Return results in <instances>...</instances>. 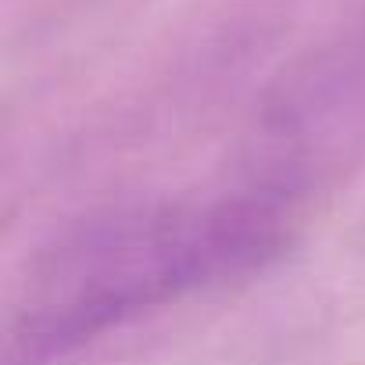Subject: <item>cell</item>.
Masks as SVG:
<instances>
[{
  "instance_id": "obj_1",
  "label": "cell",
  "mask_w": 365,
  "mask_h": 365,
  "mask_svg": "<svg viewBox=\"0 0 365 365\" xmlns=\"http://www.w3.org/2000/svg\"><path fill=\"white\" fill-rule=\"evenodd\" d=\"M294 212L247 190L133 201L58 230L26 265L8 322V365H51L194 290L265 269Z\"/></svg>"
},
{
  "instance_id": "obj_2",
  "label": "cell",
  "mask_w": 365,
  "mask_h": 365,
  "mask_svg": "<svg viewBox=\"0 0 365 365\" xmlns=\"http://www.w3.org/2000/svg\"><path fill=\"white\" fill-rule=\"evenodd\" d=\"M365 158V4L301 51L258 97L233 187L297 215Z\"/></svg>"
}]
</instances>
